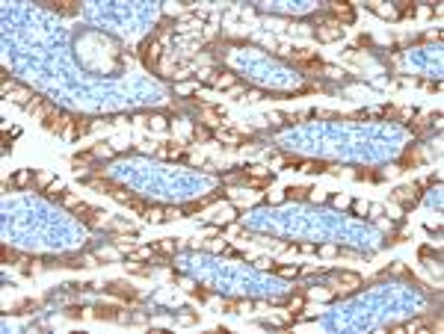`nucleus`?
I'll return each instance as SVG.
<instances>
[{
    "mask_svg": "<svg viewBox=\"0 0 444 334\" xmlns=\"http://www.w3.org/2000/svg\"><path fill=\"white\" fill-rule=\"evenodd\" d=\"M160 53H163V47H160V38H157V36H148V38L142 41V47H139V59H142V65H145L148 71H157V68H160Z\"/></svg>",
    "mask_w": 444,
    "mask_h": 334,
    "instance_id": "f257e3e1",
    "label": "nucleus"
},
{
    "mask_svg": "<svg viewBox=\"0 0 444 334\" xmlns=\"http://www.w3.org/2000/svg\"><path fill=\"white\" fill-rule=\"evenodd\" d=\"M231 192L228 189H216V192H210V195H204V198H196V201H187L184 207H181V213L184 216H193V213H202L204 207H210L213 201H219V198H228Z\"/></svg>",
    "mask_w": 444,
    "mask_h": 334,
    "instance_id": "f03ea898",
    "label": "nucleus"
},
{
    "mask_svg": "<svg viewBox=\"0 0 444 334\" xmlns=\"http://www.w3.org/2000/svg\"><path fill=\"white\" fill-rule=\"evenodd\" d=\"M104 290H107L110 296H116V299H124V302H139V290H136V287H130L127 281H110V284H104Z\"/></svg>",
    "mask_w": 444,
    "mask_h": 334,
    "instance_id": "7ed1b4c3",
    "label": "nucleus"
},
{
    "mask_svg": "<svg viewBox=\"0 0 444 334\" xmlns=\"http://www.w3.org/2000/svg\"><path fill=\"white\" fill-rule=\"evenodd\" d=\"M92 317L95 320H107V323H127L130 317L121 311V305H98L95 311H92Z\"/></svg>",
    "mask_w": 444,
    "mask_h": 334,
    "instance_id": "20e7f679",
    "label": "nucleus"
},
{
    "mask_svg": "<svg viewBox=\"0 0 444 334\" xmlns=\"http://www.w3.org/2000/svg\"><path fill=\"white\" fill-rule=\"evenodd\" d=\"M329 15L335 18V24H338V27H344V24H353V21H356V9H353V3H329Z\"/></svg>",
    "mask_w": 444,
    "mask_h": 334,
    "instance_id": "39448f33",
    "label": "nucleus"
},
{
    "mask_svg": "<svg viewBox=\"0 0 444 334\" xmlns=\"http://www.w3.org/2000/svg\"><path fill=\"white\" fill-rule=\"evenodd\" d=\"M314 36H317V41L329 44V41H338V38L344 36V27H338V24L332 21V24H323V27H317V30H314Z\"/></svg>",
    "mask_w": 444,
    "mask_h": 334,
    "instance_id": "423d86ee",
    "label": "nucleus"
},
{
    "mask_svg": "<svg viewBox=\"0 0 444 334\" xmlns=\"http://www.w3.org/2000/svg\"><path fill=\"white\" fill-rule=\"evenodd\" d=\"M9 101H15L18 107H24V110H27V107L36 101V95H33L30 89H21V86H18V89H12V92H9Z\"/></svg>",
    "mask_w": 444,
    "mask_h": 334,
    "instance_id": "0eeeda50",
    "label": "nucleus"
},
{
    "mask_svg": "<svg viewBox=\"0 0 444 334\" xmlns=\"http://www.w3.org/2000/svg\"><path fill=\"white\" fill-rule=\"evenodd\" d=\"M151 246H154V252L163 255V258H172V255L178 252V243H175L172 237H163V240H157V243H151Z\"/></svg>",
    "mask_w": 444,
    "mask_h": 334,
    "instance_id": "6e6552de",
    "label": "nucleus"
},
{
    "mask_svg": "<svg viewBox=\"0 0 444 334\" xmlns=\"http://www.w3.org/2000/svg\"><path fill=\"white\" fill-rule=\"evenodd\" d=\"M317 59V50H308V47H296L293 50V62L299 65V68H305L308 62H314Z\"/></svg>",
    "mask_w": 444,
    "mask_h": 334,
    "instance_id": "1a4fd4ad",
    "label": "nucleus"
},
{
    "mask_svg": "<svg viewBox=\"0 0 444 334\" xmlns=\"http://www.w3.org/2000/svg\"><path fill=\"white\" fill-rule=\"evenodd\" d=\"M47 6H50L53 12H59V15H74V12H77V3H74V0H50Z\"/></svg>",
    "mask_w": 444,
    "mask_h": 334,
    "instance_id": "9d476101",
    "label": "nucleus"
},
{
    "mask_svg": "<svg viewBox=\"0 0 444 334\" xmlns=\"http://www.w3.org/2000/svg\"><path fill=\"white\" fill-rule=\"evenodd\" d=\"M338 281H341V287H344V290H356V287L362 284V275H356V272H347V269H344V272H338Z\"/></svg>",
    "mask_w": 444,
    "mask_h": 334,
    "instance_id": "9b49d317",
    "label": "nucleus"
},
{
    "mask_svg": "<svg viewBox=\"0 0 444 334\" xmlns=\"http://www.w3.org/2000/svg\"><path fill=\"white\" fill-rule=\"evenodd\" d=\"M234 83H237V77H234L231 71H222L219 77H213V80H210V86H216V89H231Z\"/></svg>",
    "mask_w": 444,
    "mask_h": 334,
    "instance_id": "f8f14e48",
    "label": "nucleus"
},
{
    "mask_svg": "<svg viewBox=\"0 0 444 334\" xmlns=\"http://www.w3.org/2000/svg\"><path fill=\"white\" fill-rule=\"evenodd\" d=\"M299 172H311V175H317V172H329V163H326V160H305Z\"/></svg>",
    "mask_w": 444,
    "mask_h": 334,
    "instance_id": "ddd939ff",
    "label": "nucleus"
},
{
    "mask_svg": "<svg viewBox=\"0 0 444 334\" xmlns=\"http://www.w3.org/2000/svg\"><path fill=\"white\" fill-rule=\"evenodd\" d=\"M311 195V186H287L284 189V198H296V201H305Z\"/></svg>",
    "mask_w": 444,
    "mask_h": 334,
    "instance_id": "4468645a",
    "label": "nucleus"
},
{
    "mask_svg": "<svg viewBox=\"0 0 444 334\" xmlns=\"http://www.w3.org/2000/svg\"><path fill=\"white\" fill-rule=\"evenodd\" d=\"M216 139H222V142H228V145H234V142H243L246 136H243L240 130H216Z\"/></svg>",
    "mask_w": 444,
    "mask_h": 334,
    "instance_id": "2eb2a0df",
    "label": "nucleus"
},
{
    "mask_svg": "<svg viewBox=\"0 0 444 334\" xmlns=\"http://www.w3.org/2000/svg\"><path fill=\"white\" fill-rule=\"evenodd\" d=\"M95 154H98L95 148H89V151H80V154H74V157H71V163H74V166H89V163L95 160Z\"/></svg>",
    "mask_w": 444,
    "mask_h": 334,
    "instance_id": "dca6fc26",
    "label": "nucleus"
},
{
    "mask_svg": "<svg viewBox=\"0 0 444 334\" xmlns=\"http://www.w3.org/2000/svg\"><path fill=\"white\" fill-rule=\"evenodd\" d=\"M400 166H403V169H409V166H421V154H418L415 148H406V154H403Z\"/></svg>",
    "mask_w": 444,
    "mask_h": 334,
    "instance_id": "f3484780",
    "label": "nucleus"
},
{
    "mask_svg": "<svg viewBox=\"0 0 444 334\" xmlns=\"http://www.w3.org/2000/svg\"><path fill=\"white\" fill-rule=\"evenodd\" d=\"M30 178H33V172H30V169H21L12 181H6V186H27V184H30Z\"/></svg>",
    "mask_w": 444,
    "mask_h": 334,
    "instance_id": "a211bd4d",
    "label": "nucleus"
},
{
    "mask_svg": "<svg viewBox=\"0 0 444 334\" xmlns=\"http://www.w3.org/2000/svg\"><path fill=\"white\" fill-rule=\"evenodd\" d=\"M415 15H418L415 3H397V15L394 18H415Z\"/></svg>",
    "mask_w": 444,
    "mask_h": 334,
    "instance_id": "6ab92c4d",
    "label": "nucleus"
},
{
    "mask_svg": "<svg viewBox=\"0 0 444 334\" xmlns=\"http://www.w3.org/2000/svg\"><path fill=\"white\" fill-rule=\"evenodd\" d=\"M157 252H154V246H145V249H133L130 252V260H148V258H154Z\"/></svg>",
    "mask_w": 444,
    "mask_h": 334,
    "instance_id": "aec40b11",
    "label": "nucleus"
},
{
    "mask_svg": "<svg viewBox=\"0 0 444 334\" xmlns=\"http://www.w3.org/2000/svg\"><path fill=\"white\" fill-rule=\"evenodd\" d=\"M163 213H166V207H148V210H145V219H148V222H166Z\"/></svg>",
    "mask_w": 444,
    "mask_h": 334,
    "instance_id": "412c9836",
    "label": "nucleus"
},
{
    "mask_svg": "<svg viewBox=\"0 0 444 334\" xmlns=\"http://www.w3.org/2000/svg\"><path fill=\"white\" fill-rule=\"evenodd\" d=\"M0 255H3V263H21V260H24V258H21L15 249H9V246H3V249H0Z\"/></svg>",
    "mask_w": 444,
    "mask_h": 334,
    "instance_id": "4be33fe9",
    "label": "nucleus"
},
{
    "mask_svg": "<svg viewBox=\"0 0 444 334\" xmlns=\"http://www.w3.org/2000/svg\"><path fill=\"white\" fill-rule=\"evenodd\" d=\"M270 272H276V275H284V278H293V275H299L302 269H299V266H276V263H273V269H270Z\"/></svg>",
    "mask_w": 444,
    "mask_h": 334,
    "instance_id": "5701e85b",
    "label": "nucleus"
},
{
    "mask_svg": "<svg viewBox=\"0 0 444 334\" xmlns=\"http://www.w3.org/2000/svg\"><path fill=\"white\" fill-rule=\"evenodd\" d=\"M190 293H193V299H199V302H210V299H213V293L204 290V287H193Z\"/></svg>",
    "mask_w": 444,
    "mask_h": 334,
    "instance_id": "b1692460",
    "label": "nucleus"
},
{
    "mask_svg": "<svg viewBox=\"0 0 444 334\" xmlns=\"http://www.w3.org/2000/svg\"><path fill=\"white\" fill-rule=\"evenodd\" d=\"M305 308V293H299V296H293L290 302H287V311L293 314V311H302Z\"/></svg>",
    "mask_w": 444,
    "mask_h": 334,
    "instance_id": "393cba45",
    "label": "nucleus"
},
{
    "mask_svg": "<svg viewBox=\"0 0 444 334\" xmlns=\"http://www.w3.org/2000/svg\"><path fill=\"white\" fill-rule=\"evenodd\" d=\"M127 207H130L133 213H142V216H145V210H148V204H145L142 198H130V201H127Z\"/></svg>",
    "mask_w": 444,
    "mask_h": 334,
    "instance_id": "a878e982",
    "label": "nucleus"
},
{
    "mask_svg": "<svg viewBox=\"0 0 444 334\" xmlns=\"http://www.w3.org/2000/svg\"><path fill=\"white\" fill-rule=\"evenodd\" d=\"M65 317H71V320L86 317V308H80V305H68V308H65Z\"/></svg>",
    "mask_w": 444,
    "mask_h": 334,
    "instance_id": "bb28decb",
    "label": "nucleus"
},
{
    "mask_svg": "<svg viewBox=\"0 0 444 334\" xmlns=\"http://www.w3.org/2000/svg\"><path fill=\"white\" fill-rule=\"evenodd\" d=\"M341 249H335V246H317V255H323V258H335Z\"/></svg>",
    "mask_w": 444,
    "mask_h": 334,
    "instance_id": "cd10ccee",
    "label": "nucleus"
},
{
    "mask_svg": "<svg viewBox=\"0 0 444 334\" xmlns=\"http://www.w3.org/2000/svg\"><path fill=\"white\" fill-rule=\"evenodd\" d=\"M95 258H98V260H116L119 255H116V252H98Z\"/></svg>",
    "mask_w": 444,
    "mask_h": 334,
    "instance_id": "c85d7f7f",
    "label": "nucleus"
},
{
    "mask_svg": "<svg viewBox=\"0 0 444 334\" xmlns=\"http://www.w3.org/2000/svg\"><path fill=\"white\" fill-rule=\"evenodd\" d=\"M36 181H39V186H44V184L50 181V175H47V172H39V175H36Z\"/></svg>",
    "mask_w": 444,
    "mask_h": 334,
    "instance_id": "c756f323",
    "label": "nucleus"
},
{
    "mask_svg": "<svg viewBox=\"0 0 444 334\" xmlns=\"http://www.w3.org/2000/svg\"><path fill=\"white\" fill-rule=\"evenodd\" d=\"M181 323H184V326H193V323H196V314H184Z\"/></svg>",
    "mask_w": 444,
    "mask_h": 334,
    "instance_id": "7c9ffc66",
    "label": "nucleus"
}]
</instances>
